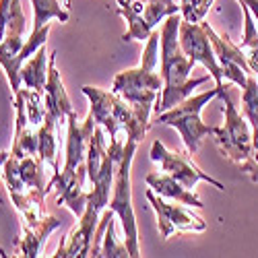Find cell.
Instances as JSON below:
<instances>
[{"instance_id": "obj_1", "label": "cell", "mask_w": 258, "mask_h": 258, "mask_svg": "<svg viewBox=\"0 0 258 258\" xmlns=\"http://www.w3.org/2000/svg\"><path fill=\"white\" fill-rule=\"evenodd\" d=\"M95 118L89 112L87 120L79 122L73 112L67 120V147H64V167L52 176L48 188H56L58 205H64L79 219L85 213L89 199V190L85 186L87 180V151L95 133Z\"/></svg>"}, {"instance_id": "obj_2", "label": "cell", "mask_w": 258, "mask_h": 258, "mask_svg": "<svg viewBox=\"0 0 258 258\" xmlns=\"http://www.w3.org/2000/svg\"><path fill=\"white\" fill-rule=\"evenodd\" d=\"M180 23H182V13L169 15L165 19L161 31H159V60H161L159 75L163 79V89H161V95L153 107L155 116L169 110V107H174L176 103H180L182 99L192 95V89L201 87V85H205L209 79H213L211 75L190 79V73L195 69V62H192L186 56V52L182 50L180 37H178Z\"/></svg>"}, {"instance_id": "obj_3", "label": "cell", "mask_w": 258, "mask_h": 258, "mask_svg": "<svg viewBox=\"0 0 258 258\" xmlns=\"http://www.w3.org/2000/svg\"><path fill=\"white\" fill-rule=\"evenodd\" d=\"M83 93L91 103V114L103 131L110 135V141L126 139L141 143L151 126L153 105L131 103L114 91H105L99 87L85 85Z\"/></svg>"}, {"instance_id": "obj_4", "label": "cell", "mask_w": 258, "mask_h": 258, "mask_svg": "<svg viewBox=\"0 0 258 258\" xmlns=\"http://www.w3.org/2000/svg\"><path fill=\"white\" fill-rule=\"evenodd\" d=\"M157 64H159V33H151L147 37L141 64L137 69L116 75L112 83V91L131 103L155 107L163 89V79L157 73Z\"/></svg>"}, {"instance_id": "obj_5", "label": "cell", "mask_w": 258, "mask_h": 258, "mask_svg": "<svg viewBox=\"0 0 258 258\" xmlns=\"http://www.w3.org/2000/svg\"><path fill=\"white\" fill-rule=\"evenodd\" d=\"M225 87H227V85H225ZM225 87H213V89L203 91L199 95H188L186 99H182L174 107H169V110L157 114L155 122H159L163 126H174L176 131L180 133L182 141H184L186 151L190 155H195L199 151V147H201V141L207 135H215V131H217L215 126H209V124L203 122V118H201L203 107L211 99L219 97V93Z\"/></svg>"}, {"instance_id": "obj_6", "label": "cell", "mask_w": 258, "mask_h": 258, "mask_svg": "<svg viewBox=\"0 0 258 258\" xmlns=\"http://www.w3.org/2000/svg\"><path fill=\"white\" fill-rule=\"evenodd\" d=\"M137 147H139L137 141H126L124 155L116 167V178H114L112 199H110V209L122 221L124 244L128 248V254L133 258L141 256L139 229H137V217H135V207H133V184H131V169H133V159L137 153Z\"/></svg>"}, {"instance_id": "obj_7", "label": "cell", "mask_w": 258, "mask_h": 258, "mask_svg": "<svg viewBox=\"0 0 258 258\" xmlns=\"http://www.w3.org/2000/svg\"><path fill=\"white\" fill-rule=\"evenodd\" d=\"M223 99V124L215 131V139L221 153L233 163H246L252 155V126L244 114L233 105L227 87L219 93Z\"/></svg>"}, {"instance_id": "obj_8", "label": "cell", "mask_w": 258, "mask_h": 258, "mask_svg": "<svg viewBox=\"0 0 258 258\" xmlns=\"http://www.w3.org/2000/svg\"><path fill=\"white\" fill-rule=\"evenodd\" d=\"M118 13L128 23L122 39L143 41L153 33L157 23L180 13V5H176V0H118Z\"/></svg>"}, {"instance_id": "obj_9", "label": "cell", "mask_w": 258, "mask_h": 258, "mask_svg": "<svg viewBox=\"0 0 258 258\" xmlns=\"http://www.w3.org/2000/svg\"><path fill=\"white\" fill-rule=\"evenodd\" d=\"M25 13L21 7V0H11V9H9V19H7V29L5 37L0 41V67L7 73L9 85L13 89V95L21 89V62L19 54L25 46Z\"/></svg>"}, {"instance_id": "obj_10", "label": "cell", "mask_w": 258, "mask_h": 258, "mask_svg": "<svg viewBox=\"0 0 258 258\" xmlns=\"http://www.w3.org/2000/svg\"><path fill=\"white\" fill-rule=\"evenodd\" d=\"M149 155H151V161L159 163L161 171L169 174L171 178L178 180L188 190H195V186L199 182H209L217 190H225V184H221L219 180H215L213 176H209L207 171H203L195 161L190 159L188 151H169L161 141H155L151 145V153Z\"/></svg>"}, {"instance_id": "obj_11", "label": "cell", "mask_w": 258, "mask_h": 258, "mask_svg": "<svg viewBox=\"0 0 258 258\" xmlns=\"http://www.w3.org/2000/svg\"><path fill=\"white\" fill-rule=\"evenodd\" d=\"M147 201L151 205V209L155 211L157 217V227H159V235L163 240H167L169 235H174L176 231H205L207 229V221L203 217L192 211V207L188 209V205L184 207V203H169L167 199L155 195V192L149 188L147 190Z\"/></svg>"}, {"instance_id": "obj_12", "label": "cell", "mask_w": 258, "mask_h": 258, "mask_svg": "<svg viewBox=\"0 0 258 258\" xmlns=\"http://www.w3.org/2000/svg\"><path fill=\"white\" fill-rule=\"evenodd\" d=\"M178 37H180V44H182V50L186 52V56L195 64H203V67L209 71V75L215 81V87H225L223 71L217 62V56H215V48L209 39L205 21L190 23V21H184V17H182Z\"/></svg>"}, {"instance_id": "obj_13", "label": "cell", "mask_w": 258, "mask_h": 258, "mask_svg": "<svg viewBox=\"0 0 258 258\" xmlns=\"http://www.w3.org/2000/svg\"><path fill=\"white\" fill-rule=\"evenodd\" d=\"M44 169L46 163L37 155L13 157L9 153V159L5 161L3 167V178L9 188V195H19V192H27V190H41L48 195L50 180H46Z\"/></svg>"}, {"instance_id": "obj_14", "label": "cell", "mask_w": 258, "mask_h": 258, "mask_svg": "<svg viewBox=\"0 0 258 258\" xmlns=\"http://www.w3.org/2000/svg\"><path fill=\"white\" fill-rule=\"evenodd\" d=\"M101 219V211L95 209L93 205L85 207V213L79 217L77 225L64 235V240L60 242L56 254V258H87L91 254V246H93V235L97 229V223Z\"/></svg>"}, {"instance_id": "obj_15", "label": "cell", "mask_w": 258, "mask_h": 258, "mask_svg": "<svg viewBox=\"0 0 258 258\" xmlns=\"http://www.w3.org/2000/svg\"><path fill=\"white\" fill-rule=\"evenodd\" d=\"M207 27V33H209V39L215 48V56H217V62L223 71V79H227L229 83L238 85V87H246V81H248V75H252L248 62L240 50V46L231 44V39L227 35H221L215 31L209 23H205Z\"/></svg>"}, {"instance_id": "obj_16", "label": "cell", "mask_w": 258, "mask_h": 258, "mask_svg": "<svg viewBox=\"0 0 258 258\" xmlns=\"http://www.w3.org/2000/svg\"><path fill=\"white\" fill-rule=\"evenodd\" d=\"M44 101H46V110L54 116V120L60 126L67 124L69 116L73 114V101L67 89H64L60 71L56 69V52H52L48 60V81L44 89Z\"/></svg>"}, {"instance_id": "obj_17", "label": "cell", "mask_w": 258, "mask_h": 258, "mask_svg": "<svg viewBox=\"0 0 258 258\" xmlns=\"http://www.w3.org/2000/svg\"><path fill=\"white\" fill-rule=\"evenodd\" d=\"M116 213L107 207L101 213V219L97 223L95 235H93V246H91V254L89 256H103V258H124V256H131L128 254L126 244H120L116 238Z\"/></svg>"}, {"instance_id": "obj_18", "label": "cell", "mask_w": 258, "mask_h": 258, "mask_svg": "<svg viewBox=\"0 0 258 258\" xmlns=\"http://www.w3.org/2000/svg\"><path fill=\"white\" fill-rule=\"evenodd\" d=\"M147 186L151 188L155 195L167 199V201H178V203H184L192 209H203V201L199 199V195L195 190H188L184 188L178 180H174L169 174H165V171H153V174L147 176Z\"/></svg>"}, {"instance_id": "obj_19", "label": "cell", "mask_w": 258, "mask_h": 258, "mask_svg": "<svg viewBox=\"0 0 258 258\" xmlns=\"http://www.w3.org/2000/svg\"><path fill=\"white\" fill-rule=\"evenodd\" d=\"M60 227V221L52 215H44L39 221L31 223V225H23V233L17 240V246L21 250V254L27 258H35L41 252V246L46 244L48 235Z\"/></svg>"}, {"instance_id": "obj_20", "label": "cell", "mask_w": 258, "mask_h": 258, "mask_svg": "<svg viewBox=\"0 0 258 258\" xmlns=\"http://www.w3.org/2000/svg\"><path fill=\"white\" fill-rule=\"evenodd\" d=\"M58 128L60 124L46 110V120L39 128V139H37V157L52 167V176H56L60 171L58 169Z\"/></svg>"}, {"instance_id": "obj_21", "label": "cell", "mask_w": 258, "mask_h": 258, "mask_svg": "<svg viewBox=\"0 0 258 258\" xmlns=\"http://www.w3.org/2000/svg\"><path fill=\"white\" fill-rule=\"evenodd\" d=\"M48 60H50V54H48L46 46H41L31 58H27L23 62V67H21V85L44 93L46 81H48Z\"/></svg>"}, {"instance_id": "obj_22", "label": "cell", "mask_w": 258, "mask_h": 258, "mask_svg": "<svg viewBox=\"0 0 258 258\" xmlns=\"http://www.w3.org/2000/svg\"><path fill=\"white\" fill-rule=\"evenodd\" d=\"M31 9H33V27L31 31L44 29L50 21H60L67 23L71 19L69 7L60 5V0H31Z\"/></svg>"}, {"instance_id": "obj_23", "label": "cell", "mask_w": 258, "mask_h": 258, "mask_svg": "<svg viewBox=\"0 0 258 258\" xmlns=\"http://www.w3.org/2000/svg\"><path fill=\"white\" fill-rule=\"evenodd\" d=\"M242 13H244V39L240 44V50L248 62L250 71L258 77V25L246 5H242Z\"/></svg>"}, {"instance_id": "obj_24", "label": "cell", "mask_w": 258, "mask_h": 258, "mask_svg": "<svg viewBox=\"0 0 258 258\" xmlns=\"http://www.w3.org/2000/svg\"><path fill=\"white\" fill-rule=\"evenodd\" d=\"M242 171H246L252 182H258V126L252 128V155L242 163Z\"/></svg>"}, {"instance_id": "obj_25", "label": "cell", "mask_w": 258, "mask_h": 258, "mask_svg": "<svg viewBox=\"0 0 258 258\" xmlns=\"http://www.w3.org/2000/svg\"><path fill=\"white\" fill-rule=\"evenodd\" d=\"M235 3H240V5H246L256 21V25H258V0H235Z\"/></svg>"}, {"instance_id": "obj_26", "label": "cell", "mask_w": 258, "mask_h": 258, "mask_svg": "<svg viewBox=\"0 0 258 258\" xmlns=\"http://www.w3.org/2000/svg\"><path fill=\"white\" fill-rule=\"evenodd\" d=\"M9 153H11V151H5L3 157H0V174H3V167H5V161L9 159ZM0 205H3V199H0Z\"/></svg>"}, {"instance_id": "obj_27", "label": "cell", "mask_w": 258, "mask_h": 258, "mask_svg": "<svg viewBox=\"0 0 258 258\" xmlns=\"http://www.w3.org/2000/svg\"><path fill=\"white\" fill-rule=\"evenodd\" d=\"M62 5H64V7H69V5H71V0H62Z\"/></svg>"}, {"instance_id": "obj_28", "label": "cell", "mask_w": 258, "mask_h": 258, "mask_svg": "<svg viewBox=\"0 0 258 258\" xmlns=\"http://www.w3.org/2000/svg\"><path fill=\"white\" fill-rule=\"evenodd\" d=\"M3 153H5V151H0V157H3Z\"/></svg>"}]
</instances>
